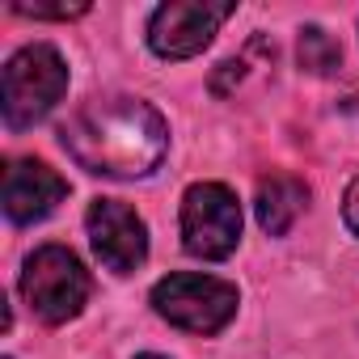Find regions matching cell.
Instances as JSON below:
<instances>
[{"instance_id": "obj_1", "label": "cell", "mask_w": 359, "mask_h": 359, "mask_svg": "<svg viewBox=\"0 0 359 359\" xmlns=\"http://www.w3.org/2000/svg\"><path fill=\"white\" fill-rule=\"evenodd\" d=\"M60 144L85 173L135 182L161 169L169 152V123L144 97L106 93L81 102L68 114V123L60 127Z\"/></svg>"}, {"instance_id": "obj_2", "label": "cell", "mask_w": 359, "mask_h": 359, "mask_svg": "<svg viewBox=\"0 0 359 359\" xmlns=\"http://www.w3.org/2000/svg\"><path fill=\"white\" fill-rule=\"evenodd\" d=\"M68 93V64L51 43H30L9 55L0 76V114L9 131H26L43 123Z\"/></svg>"}, {"instance_id": "obj_3", "label": "cell", "mask_w": 359, "mask_h": 359, "mask_svg": "<svg viewBox=\"0 0 359 359\" xmlns=\"http://www.w3.org/2000/svg\"><path fill=\"white\" fill-rule=\"evenodd\" d=\"M148 300L161 321L187 330V334H203V338L220 334L241 309L237 283H229L220 275H195V271H177V275L156 279Z\"/></svg>"}, {"instance_id": "obj_4", "label": "cell", "mask_w": 359, "mask_h": 359, "mask_svg": "<svg viewBox=\"0 0 359 359\" xmlns=\"http://www.w3.org/2000/svg\"><path fill=\"white\" fill-rule=\"evenodd\" d=\"M93 279L68 245H39L22 266V296L43 325H64L85 313Z\"/></svg>"}, {"instance_id": "obj_5", "label": "cell", "mask_w": 359, "mask_h": 359, "mask_svg": "<svg viewBox=\"0 0 359 359\" xmlns=\"http://www.w3.org/2000/svg\"><path fill=\"white\" fill-rule=\"evenodd\" d=\"M241 245V203L224 182H195L182 195V250L199 262H224Z\"/></svg>"}, {"instance_id": "obj_6", "label": "cell", "mask_w": 359, "mask_h": 359, "mask_svg": "<svg viewBox=\"0 0 359 359\" xmlns=\"http://www.w3.org/2000/svg\"><path fill=\"white\" fill-rule=\"evenodd\" d=\"M237 13L233 0L212 5V0H169L148 18V47L156 60H195L220 26Z\"/></svg>"}, {"instance_id": "obj_7", "label": "cell", "mask_w": 359, "mask_h": 359, "mask_svg": "<svg viewBox=\"0 0 359 359\" xmlns=\"http://www.w3.org/2000/svg\"><path fill=\"white\" fill-rule=\"evenodd\" d=\"M89 245L97 262L114 275H131L148 262V224L123 199H93L85 212Z\"/></svg>"}, {"instance_id": "obj_8", "label": "cell", "mask_w": 359, "mask_h": 359, "mask_svg": "<svg viewBox=\"0 0 359 359\" xmlns=\"http://www.w3.org/2000/svg\"><path fill=\"white\" fill-rule=\"evenodd\" d=\"M64 199H68V182L47 161L22 156V161L5 165V191H0V203H5V216L13 224H39Z\"/></svg>"}, {"instance_id": "obj_9", "label": "cell", "mask_w": 359, "mask_h": 359, "mask_svg": "<svg viewBox=\"0 0 359 359\" xmlns=\"http://www.w3.org/2000/svg\"><path fill=\"white\" fill-rule=\"evenodd\" d=\"M309 208V187L292 173H271L258 182V195H254V212H258V224L266 237H287L292 224L304 216Z\"/></svg>"}, {"instance_id": "obj_10", "label": "cell", "mask_w": 359, "mask_h": 359, "mask_svg": "<svg viewBox=\"0 0 359 359\" xmlns=\"http://www.w3.org/2000/svg\"><path fill=\"white\" fill-rule=\"evenodd\" d=\"M342 64V47L321 26H300V68L313 76H330Z\"/></svg>"}, {"instance_id": "obj_11", "label": "cell", "mask_w": 359, "mask_h": 359, "mask_svg": "<svg viewBox=\"0 0 359 359\" xmlns=\"http://www.w3.org/2000/svg\"><path fill=\"white\" fill-rule=\"evenodd\" d=\"M9 9L18 18H34V22H72V18L89 13V5H26V0H13Z\"/></svg>"}, {"instance_id": "obj_12", "label": "cell", "mask_w": 359, "mask_h": 359, "mask_svg": "<svg viewBox=\"0 0 359 359\" xmlns=\"http://www.w3.org/2000/svg\"><path fill=\"white\" fill-rule=\"evenodd\" d=\"M342 220H346V229L359 237V177L346 187V195H342Z\"/></svg>"}, {"instance_id": "obj_13", "label": "cell", "mask_w": 359, "mask_h": 359, "mask_svg": "<svg viewBox=\"0 0 359 359\" xmlns=\"http://www.w3.org/2000/svg\"><path fill=\"white\" fill-rule=\"evenodd\" d=\"M135 359H165V355H152V351H144V355H135Z\"/></svg>"}, {"instance_id": "obj_14", "label": "cell", "mask_w": 359, "mask_h": 359, "mask_svg": "<svg viewBox=\"0 0 359 359\" xmlns=\"http://www.w3.org/2000/svg\"><path fill=\"white\" fill-rule=\"evenodd\" d=\"M5 359H13V355H5Z\"/></svg>"}]
</instances>
